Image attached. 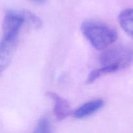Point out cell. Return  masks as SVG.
Masks as SVG:
<instances>
[{
	"mask_svg": "<svg viewBox=\"0 0 133 133\" xmlns=\"http://www.w3.org/2000/svg\"><path fill=\"white\" fill-rule=\"evenodd\" d=\"M81 31L92 46L97 50L106 49L118 38V33L115 29L96 21L83 22Z\"/></svg>",
	"mask_w": 133,
	"mask_h": 133,
	"instance_id": "6da1fadb",
	"label": "cell"
},
{
	"mask_svg": "<svg viewBox=\"0 0 133 133\" xmlns=\"http://www.w3.org/2000/svg\"><path fill=\"white\" fill-rule=\"evenodd\" d=\"M100 62L103 66H116L124 69L133 62V49L127 45H119L105 51L100 56Z\"/></svg>",
	"mask_w": 133,
	"mask_h": 133,
	"instance_id": "7a4b0ae2",
	"label": "cell"
},
{
	"mask_svg": "<svg viewBox=\"0 0 133 133\" xmlns=\"http://www.w3.org/2000/svg\"><path fill=\"white\" fill-rule=\"evenodd\" d=\"M25 21V19L22 10H8L4 18L3 35L2 38L5 40L18 38V35Z\"/></svg>",
	"mask_w": 133,
	"mask_h": 133,
	"instance_id": "3957f363",
	"label": "cell"
},
{
	"mask_svg": "<svg viewBox=\"0 0 133 133\" xmlns=\"http://www.w3.org/2000/svg\"><path fill=\"white\" fill-rule=\"evenodd\" d=\"M18 44V38L3 39L0 44V70L1 72L8 67L14 54Z\"/></svg>",
	"mask_w": 133,
	"mask_h": 133,
	"instance_id": "277c9868",
	"label": "cell"
},
{
	"mask_svg": "<svg viewBox=\"0 0 133 133\" xmlns=\"http://www.w3.org/2000/svg\"><path fill=\"white\" fill-rule=\"evenodd\" d=\"M47 95L54 103L53 112L57 120L62 121L70 116L71 109L68 102L65 99L54 92H48Z\"/></svg>",
	"mask_w": 133,
	"mask_h": 133,
	"instance_id": "5b68a950",
	"label": "cell"
},
{
	"mask_svg": "<svg viewBox=\"0 0 133 133\" xmlns=\"http://www.w3.org/2000/svg\"><path fill=\"white\" fill-rule=\"evenodd\" d=\"M105 105V102L101 99H96L89 101L78 108L74 113V116L77 119L86 118L95 114L101 109Z\"/></svg>",
	"mask_w": 133,
	"mask_h": 133,
	"instance_id": "8992f818",
	"label": "cell"
},
{
	"mask_svg": "<svg viewBox=\"0 0 133 133\" xmlns=\"http://www.w3.org/2000/svg\"><path fill=\"white\" fill-rule=\"evenodd\" d=\"M119 22L124 31L133 37V8L123 10L119 14Z\"/></svg>",
	"mask_w": 133,
	"mask_h": 133,
	"instance_id": "52a82bcc",
	"label": "cell"
},
{
	"mask_svg": "<svg viewBox=\"0 0 133 133\" xmlns=\"http://www.w3.org/2000/svg\"><path fill=\"white\" fill-rule=\"evenodd\" d=\"M118 70H119V68L116 66H103V67L100 68L96 69L91 71L90 74L88 76V79L87 81V83L90 84V83H93L102 75L115 72Z\"/></svg>",
	"mask_w": 133,
	"mask_h": 133,
	"instance_id": "ba28073f",
	"label": "cell"
},
{
	"mask_svg": "<svg viewBox=\"0 0 133 133\" xmlns=\"http://www.w3.org/2000/svg\"><path fill=\"white\" fill-rule=\"evenodd\" d=\"M22 12L25 20L35 28H40L42 26V22L36 15L28 10H22Z\"/></svg>",
	"mask_w": 133,
	"mask_h": 133,
	"instance_id": "9c48e42d",
	"label": "cell"
},
{
	"mask_svg": "<svg viewBox=\"0 0 133 133\" xmlns=\"http://www.w3.org/2000/svg\"><path fill=\"white\" fill-rule=\"evenodd\" d=\"M51 132L50 122L48 118L43 117L38 122L35 128V132L36 133H49Z\"/></svg>",
	"mask_w": 133,
	"mask_h": 133,
	"instance_id": "30bf717a",
	"label": "cell"
},
{
	"mask_svg": "<svg viewBox=\"0 0 133 133\" xmlns=\"http://www.w3.org/2000/svg\"><path fill=\"white\" fill-rule=\"evenodd\" d=\"M31 1H34V2L36 3H39V4H42L44 3L46 1V0H31Z\"/></svg>",
	"mask_w": 133,
	"mask_h": 133,
	"instance_id": "8fae6325",
	"label": "cell"
}]
</instances>
